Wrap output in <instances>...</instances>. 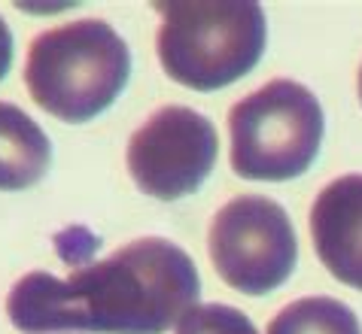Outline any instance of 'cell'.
<instances>
[{
    "label": "cell",
    "mask_w": 362,
    "mask_h": 334,
    "mask_svg": "<svg viewBox=\"0 0 362 334\" xmlns=\"http://www.w3.org/2000/svg\"><path fill=\"white\" fill-rule=\"evenodd\" d=\"M323 131L314 91L293 79H271L228 113L231 170L259 182L296 179L314 165Z\"/></svg>",
    "instance_id": "cell-4"
},
{
    "label": "cell",
    "mask_w": 362,
    "mask_h": 334,
    "mask_svg": "<svg viewBox=\"0 0 362 334\" xmlns=\"http://www.w3.org/2000/svg\"><path fill=\"white\" fill-rule=\"evenodd\" d=\"M268 334H362V326L344 301L310 295L286 304L271 319Z\"/></svg>",
    "instance_id": "cell-9"
},
{
    "label": "cell",
    "mask_w": 362,
    "mask_h": 334,
    "mask_svg": "<svg viewBox=\"0 0 362 334\" xmlns=\"http://www.w3.org/2000/svg\"><path fill=\"white\" fill-rule=\"evenodd\" d=\"M9 64H13V30L0 18V79L9 73Z\"/></svg>",
    "instance_id": "cell-11"
},
{
    "label": "cell",
    "mask_w": 362,
    "mask_h": 334,
    "mask_svg": "<svg viewBox=\"0 0 362 334\" xmlns=\"http://www.w3.org/2000/svg\"><path fill=\"white\" fill-rule=\"evenodd\" d=\"M201 298L186 249L140 237L70 277L31 270L9 289L6 316L25 334H165Z\"/></svg>",
    "instance_id": "cell-1"
},
{
    "label": "cell",
    "mask_w": 362,
    "mask_h": 334,
    "mask_svg": "<svg viewBox=\"0 0 362 334\" xmlns=\"http://www.w3.org/2000/svg\"><path fill=\"white\" fill-rule=\"evenodd\" d=\"M52 143L22 107L0 100V191H22L46 177Z\"/></svg>",
    "instance_id": "cell-8"
},
{
    "label": "cell",
    "mask_w": 362,
    "mask_h": 334,
    "mask_svg": "<svg viewBox=\"0 0 362 334\" xmlns=\"http://www.w3.org/2000/svg\"><path fill=\"white\" fill-rule=\"evenodd\" d=\"M219 155V137L192 107H162L132 134L128 174L149 198L180 201L201 189Z\"/></svg>",
    "instance_id": "cell-6"
},
{
    "label": "cell",
    "mask_w": 362,
    "mask_h": 334,
    "mask_svg": "<svg viewBox=\"0 0 362 334\" xmlns=\"http://www.w3.org/2000/svg\"><path fill=\"white\" fill-rule=\"evenodd\" d=\"M158 61L174 83L216 91L259 64L268 25L259 4H158Z\"/></svg>",
    "instance_id": "cell-3"
},
{
    "label": "cell",
    "mask_w": 362,
    "mask_h": 334,
    "mask_svg": "<svg viewBox=\"0 0 362 334\" xmlns=\"http://www.w3.org/2000/svg\"><path fill=\"white\" fill-rule=\"evenodd\" d=\"M359 100H362V67H359Z\"/></svg>",
    "instance_id": "cell-12"
},
{
    "label": "cell",
    "mask_w": 362,
    "mask_h": 334,
    "mask_svg": "<svg viewBox=\"0 0 362 334\" xmlns=\"http://www.w3.org/2000/svg\"><path fill=\"white\" fill-rule=\"evenodd\" d=\"M310 237L326 270L362 292V174L332 179L310 207Z\"/></svg>",
    "instance_id": "cell-7"
},
{
    "label": "cell",
    "mask_w": 362,
    "mask_h": 334,
    "mask_svg": "<svg viewBox=\"0 0 362 334\" xmlns=\"http://www.w3.org/2000/svg\"><path fill=\"white\" fill-rule=\"evenodd\" d=\"M132 76V52L104 18L43 30L28 49L25 83L49 116L83 125L116 104Z\"/></svg>",
    "instance_id": "cell-2"
},
{
    "label": "cell",
    "mask_w": 362,
    "mask_h": 334,
    "mask_svg": "<svg viewBox=\"0 0 362 334\" xmlns=\"http://www.w3.org/2000/svg\"><path fill=\"white\" fill-rule=\"evenodd\" d=\"M177 334H259L244 310L231 304H195L180 319Z\"/></svg>",
    "instance_id": "cell-10"
},
{
    "label": "cell",
    "mask_w": 362,
    "mask_h": 334,
    "mask_svg": "<svg viewBox=\"0 0 362 334\" xmlns=\"http://www.w3.org/2000/svg\"><path fill=\"white\" fill-rule=\"evenodd\" d=\"M207 249L219 277L253 298L284 286L298 261L293 222L265 195L231 198L210 222Z\"/></svg>",
    "instance_id": "cell-5"
}]
</instances>
